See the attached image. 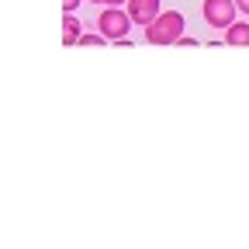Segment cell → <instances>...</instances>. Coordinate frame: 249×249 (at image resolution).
Returning <instances> with one entry per match:
<instances>
[{
    "instance_id": "obj_10",
    "label": "cell",
    "mask_w": 249,
    "mask_h": 249,
    "mask_svg": "<svg viewBox=\"0 0 249 249\" xmlns=\"http://www.w3.org/2000/svg\"><path fill=\"white\" fill-rule=\"evenodd\" d=\"M118 4H124V0H104V7H118Z\"/></svg>"
},
{
    "instance_id": "obj_1",
    "label": "cell",
    "mask_w": 249,
    "mask_h": 249,
    "mask_svg": "<svg viewBox=\"0 0 249 249\" xmlns=\"http://www.w3.org/2000/svg\"><path fill=\"white\" fill-rule=\"evenodd\" d=\"M183 38V14L180 11H160L152 24H145V42L152 45H177Z\"/></svg>"
},
{
    "instance_id": "obj_5",
    "label": "cell",
    "mask_w": 249,
    "mask_h": 249,
    "mask_svg": "<svg viewBox=\"0 0 249 249\" xmlns=\"http://www.w3.org/2000/svg\"><path fill=\"white\" fill-rule=\"evenodd\" d=\"M225 42L229 45H249V24L246 21H232L225 28Z\"/></svg>"
},
{
    "instance_id": "obj_2",
    "label": "cell",
    "mask_w": 249,
    "mask_h": 249,
    "mask_svg": "<svg viewBox=\"0 0 249 249\" xmlns=\"http://www.w3.org/2000/svg\"><path fill=\"white\" fill-rule=\"evenodd\" d=\"M132 14H124L121 7H104L101 14H97V31H101V35L107 38V42H124V38H128V31H132Z\"/></svg>"
},
{
    "instance_id": "obj_3",
    "label": "cell",
    "mask_w": 249,
    "mask_h": 249,
    "mask_svg": "<svg viewBox=\"0 0 249 249\" xmlns=\"http://www.w3.org/2000/svg\"><path fill=\"white\" fill-rule=\"evenodd\" d=\"M235 0H204V24H211V28H229L232 21H235Z\"/></svg>"
},
{
    "instance_id": "obj_4",
    "label": "cell",
    "mask_w": 249,
    "mask_h": 249,
    "mask_svg": "<svg viewBox=\"0 0 249 249\" xmlns=\"http://www.w3.org/2000/svg\"><path fill=\"white\" fill-rule=\"evenodd\" d=\"M128 14L135 24H152L160 18V0H128Z\"/></svg>"
},
{
    "instance_id": "obj_9",
    "label": "cell",
    "mask_w": 249,
    "mask_h": 249,
    "mask_svg": "<svg viewBox=\"0 0 249 249\" xmlns=\"http://www.w3.org/2000/svg\"><path fill=\"white\" fill-rule=\"evenodd\" d=\"M235 7H239L242 14H249V0H235Z\"/></svg>"
},
{
    "instance_id": "obj_7",
    "label": "cell",
    "mask_w": 249,
    "mask_h": 249,
    "mask_svg": "<svg viewBox=\"0 0 249 249\" xmlns=\"http://www.w3.org/2000/svg\"><path fill=\"white\" fill-rule=\"evenodd\" d=\"M80 45H107V42H104V35L97 31V35H80Z\"/></svg>"
},
{
    "instance_id": "obj_11",
    "label": "cell",
    "mask_w": 249,
    "mask_h": 249,
    "mask_svg": "<svg viewBox=\"0 0 249 249\" xmlns=\"http://www.w3.org/2000/svg\"><path fill=\"white\" fill-rule=\"evenodd\" d=\"M90 4H104V0H90Z\"/></svg>"
},
{
    "instance_id": "obj_8",
    "label": "cell",
    "mask_w": 249,
    "mask_h": 249,
    "mask_svg": "<svg viewBox=\"0 0 249 249\" xmlns=\"http://www.w3.org/2000/svg\"><path fill=\"white\" fill-rule=\"evenodd\" d=\"M80 7V0H62V14H73Z\"/></svg>"
},
{
    "instance_id": "obj_6",
    "label": "cell",
    "mask_w": 249,
    "mask_h": 249,
    "mask_svg": "<svg viewBox=\"0 0 249 249\" xmlns=\"http://www.w3.org/2000/svg\"><path fill=\"white\" fill-rule=\"evenodd\" d=\"M80 35H83L80 21L73 14H66V18H62V42H66V45H80Z\"/></svg>"
}]
</instances>
